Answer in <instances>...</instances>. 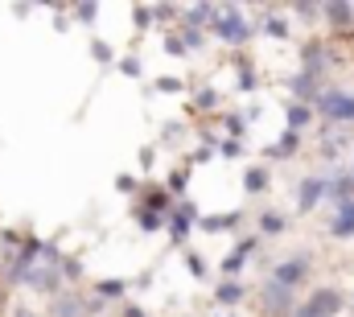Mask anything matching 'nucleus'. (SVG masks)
<instances>
[{
  "instance_id": "12",
  "label": "nucleus",
  "mask_w": 354,
  "mask_h": 317,
  "mask_svg": "<svg viewBox=\"0 0 354 317\" xmlns=\"http://www.w3.org/2000/svg\"><path fill=\"white\" fill-rule=\"evenodd\" d=\"M218 301H223V305H235V301H243V284H235V280L218 284Z\"/></svg>"
},
{
  "instance_id": "15",
  "label": "nucleus",
  "mask_w": 354,
  "mask_h": 317,
  "mask_svg": "<svg viewBox=\"0 0 354 317\" xmlns=\"http://www.w3.org/2000/svg\"><path fill=\"white\" fill-rule=\"evenodd\" d=\"M243 181H248V190H252V194H260V190L268 185V173H264V169H248V177H243Z\"/></svg>"
},
{
  "instance_id": "5",
  "label": "nucleus",
  "mask_w": 354,
  "mask_h": 317,
  "mask_svg": "<svg viewBox=\"0 0 354 317\" xmlns=\"http://www.w3.org/2000/svg\"><path fill=\"white\" fill-rule=\"evenodd\" d=\"M264 305L272 309V314H288V309H292V289H284V284L268 280V289H264Z\"/></svg>"
},
{
  "instance_id": "27",
  "label": "nucleus",
  "mask_w": 354,
  "mask_h": 317,
  "mask_svg": "<svg viewBox=\"0 0 354 317\" xmlns=\"http://www.w3.org/2000/svg\"><path fill=\"white\" fill-rule=\"evenodd\" d=\"M12 317H37V314H29V309H17V314H12Z\"/></svg>"
},
{
  "instance_id": "22",
  "label": "nucleus",
  "mask_w": 354,
  "mask_h": 317,
  "mask_svg": "<svg viewBox=\"0 0 354 317\" xmlns=\"http://www.w3.org/2000/svg\"><path fill=\"white\" fill-rule=\"evenodd\" d=\"M91 54H95V58H99V62H107V58H111V50H107V46H103V42H95V46H91Z\"/></svg>"
},
{
  "instance_id": "18",
  "label": "nucleus",
  "mask_w": 354,
  "mask_h": 317,
  "mask_svg": "<svg viewBox=\"0 0 354 317\" xmlns=\"http://www.w3.org/2000/svg\"><path fill=\"white\" fill-rule=\"evenodd\" d=\"M231 223H235V215H214V219H202V227H206V231H227Z\"/></svg>"
},
{
  "instance_id": "23",
  "label": "nucleus",
  "mask_w": 354,
  "mask_h": 317,
  "mask_svg": "<svg viewBox=\"0 0 354 317\" xmlns=\"http://www.w3.org/2000/svg\"><path fill=\"white\" fill-rule=\"evenodd\" d=\"M264 33H272V37H284L288 29H284V21H268V29H264Z\"/></svg>"
},
{
  "instance_id": "28",
  "label": "nucleus",
  "mask_w": 354,
  "mask_h": 317,
  "mask_svg": "<svg viewBox=\"0 0 354 317\" xmlns=\"http://www.w3.org/2000/svg\"><path fill=\"white\" fill-rule=\"evenodd\" d=\"M124 317H145V314H140V309H128V314H124Z\"/></svg>"
},
{
  "instance_id": "6",
  "label": "nucleus",
  "mask_w": 354,
  "mask_h": 317,
  "mask_svg": "<svg viewBox=\"0 0 354 317\" xmlns=\"http://www.w3.org/2000/svg\"><path fill=\"white\" fill-rule=\"evenodd\" d=\"M322 198H326V181H322V177H305V181H301V194H297V206H301V210H313Z\"/></svg>"
},
{
  "instance_id": "24",
  "label": "nucleus",
  "mask_w": 354,
  "mask_h": 317,
  "mask_svg": "<svg viewBox=\"0 0 354 317\" xmlns=\"http://www.w3.org/2000/svg\"><path fill=\"white\" fill-rule=\"evenodd\" d=\"M95 12H99L95 4H79V21H95Z\"/></svg>"
},
{
  "instance_id": "17",
  "label": "nucleus",
  "mask_w": 354,
  "mask_h": 317,
  "mask_svg": "<svg viewBox=\"0 0 354 317\" xmlns=\"http://www.w3.org/2000/svg\"><path fill=\"white\" fill-rule=\"evenodd\" d=\"M157 227H161V215H157V210H140V231H145V235H153Z\"/></svg>"
},
{
  "instance_id": "3",
  "label": "nucleus",
  "mask_w": 354,
  "mask_h": 317,
  "mask_svg": "<svg viewBox=\"0 0 354 317\" xmlns=\"http://www.w3.org/2000/svg\"><path fill=\"white\" fill-rule=\"evenodd\" d=\"M305 272H309V255H288L284 264H276V284H284V289H292V284H301L305 280Z\"/></svg>"
},
{
  "instance_id": "16",
  "label": "nucleus",
  "mask_w": 354,
  "mask_h": 317,
  "mask_svg": "<svg viewBox=\"0 0 354 317\" xmlns=\"http://www.w3.org/2000/svg\"><path fill=\"white\" fill-rule=\"evenodd\" d=\"M169 235H174V243H181V239L189 235V219H185V215H174V223H169Z\"/></svg>"
},
{
  "instance_id": "11",
  "label": "nucleus",
  "mask_w": 354,
  "mask_h": 317,
  "mask_svg": "<svg viewBox=\"0 0 354 317\" xmlns=\"http://www.w3.org/2000/svg\"><path fill=\"white\" fill-rule=\"evenodd\" d=\"M309 124V107L305 103H297V107H288V132H301Z\"/></svg>"
},
{
  "instance_id": "2",
  "label": "nucleus",
  "mask_w": 354,
  "mask_h": 317,
  "mask_svg": "<svg viewBox=\"0 0 354 317\" xmlns=\"http://www.w3.org/2000/svg\"><path fill=\"white\" fill-rule=\"evenodd\" d=\"M317 107H322L334 124H351L354 120V95L351 91H322Z\"/></svg>"
},
{
  "instance_id": "26",
  "label": "nucleus",
  "mask_w": 354,
  "mask_h": 317,
  "mask_svg": "<svg viewBox=\"0 0 354 317\" xmlns=\"http://www.w3.org/2000/svg\"><path fill=\"white\" fill-rule=\"evenodd\" d=\"M292 317H317V314H313L309 305H301V309H292Z\"/></svg>"
},
{
  "instance_id": "19",
  "label": "nucleus",
  "mask_w": 354,
  "mask_h": 317,
  "mask_svg": "<svg viewBox=\"0 0 354 317\" xmlns=\"http://www.w3.org/2000/svg\"><path fill=\"white\" fill-rule=\"evenodd\" d=\"M124 280H99V297H124Z\"/></svg>"
},
{
  "instance_id": "4",
  "label": "nucleus",
  "mask_w": 354,
  "mask_h": 317,
  "mask_svg": "<svg viewBox=\"0 0 354 317\" xmlns=\"http://www.w3.org/2000/svg\"><path fill=\"white\" fill-rule=\"evenodd\" d=\"M309 309H313L317 317L342 314V293H338V289H317V293L309 297Z\"/></svg>"
},
{
  "instance_id": "8",
  "label": "nucleus",
  "mask_w": 354,
  "mask_h": 317,
  "mask_svg": "<svg viewBox=\"0 0 354 317\" xmlns=\"http://www.w3.org/2000/svg\"><path fill=\"white\" fill-rule=\"evenodd\" d=\"M54 317H83V301H79V297H71V293H66V297H58V301H54Z\"/></svg>"
},
{
  "instance_id": "21",
  "label": "nucleus",
  "mask_w": 354,
  "mask_h": 317,
  "mask_svg": "<svg viewBox=\"0 0 354 317\" xmlns=\"http://www.w3.org/2000/svg\"><path fill=\"white\" fill-rule=\"evenodd\" d=\"M214 103H218V95H214L210 87H206V91H198V107H214Z\"/></svg>"
},
{
  "instance_id": "7",
  "label": "nucleus",
  "mask_w": 354,
  "mask_h": 317,
  "mask_svg": "<svg viewBox=\"0 0 354 317\" xmlns=\"http://www.w3.org/2000/svg\"><path fill=\"white\" fill-rule=\"evenodd\" d=\"M330 235H338V239H354V198L338 206V215H334V223H330Z\"/></svg>"
},
{
  "instance_id": "1",
  "label": "nucleus",
  "mask_w": 354,
  "mask_h": 317,
  "mask_svg": "<svg viewBox=\"0 0 354 317\" xmlns=\"http://www.w3.org/2000/svg\"><path fill=\"white\" fill-rule=\"evenodd\" d=\"M214 37H223V42H231V46H243L248 37H252V25L235 12V8H223V12H214Z\"/></svg>"
},
{
  "instance_id": "25",
  "label": "nucleus",
  "mask_w": 354,
  "mask_h": 317,
  "mask_svg": "<svg viewBox=\"0 0 354 317\" xmlns=\"http://www.w3.org/2000/svg\"><path fill=\"white\" fill-rule=\"evenodd\" d=\"M157 87H161V91H181V82H177V79H161Z\"/></svg>"
},
{
  "instance_id": "14",
  "label": "nucleus",
  "mask_w": 354,
  "mask_h": 317,
  "mask_svg": "<svg viewBox=\"0 0 354 317\" xmlns=\"http://www.w3.org/2000/svg\"><path fill=\"white\" fill-rule=\"evenodd\" d=\"M284 227H288L284 215H264V219H260V231H264V235H280Z\"/></svg>"
},
{
  "instance_id": "13",
  "label": "nucleus",
  "mask_w": 354,
  "mask_h": 317,
  "mask_svg": "<svg viewBox=\"0 0 354 317\" xmlns=\"http://www.w3.org/2000/svg\"><path fill=\"white\" fill-rule=\"evenodd\" d=\"M29 284H33V289H50V293H54V289H58V276L37 268V272H29Z\"/></svg>"
},
{
  "instance_id": "20",
  "label": "nucleus",
  "mask_w": 354,
  "mask_h": 317,
  "mask_svg": "<svg viewBox=\"0 0 354 317\" xmlns=\"http://www.w3.org/2000/svg\"><path fill=\"white\" fill-rule=\"evenodd\" d=\"M326 12H330L334 21H346V17H351V8H346V4H326Z\"/></svg>"
},
{
  "instance_id": "9",
  "label": "nucleus",
  "mask_w": 354,
  "mask_h": 317,
  "mask_svg": "<svg viewBox=\"0 0 354 317\" xmlns=\"http://www.w3.org/2000/svg\"><path fill=\"white\" fill-rule=\"evenodd\" d=\"M248 251H252V243H239V247H235V251H231V255L223 260V272H227V276H235V272L243 268V260H248Z\"/></svg>"
},
{
  "instance_id": "10",
  "label": "nucleus",
  "mask_w": 354,
  "mask_h": 317,
  "mask_svg": "<svg viewBox=\"0 0 354 317\" xmlns=\"http://www.w3.org/2000/svg\"><path fill=\"white\" fill-rule=\"evenodd\" d=\"M322 66H326V50H322V46L313 42V46L305 50V75H317Z\"/></svg>"
}]
</instances>
